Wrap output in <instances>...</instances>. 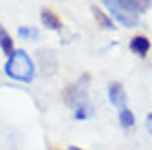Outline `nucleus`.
<instances>
[{
  "instance_id": "39448f33",
  "label": "nucleus",
  "mask_w": 152,
  "mask_h": 150,
  "mask_svg": "<svg viewBox=\"0 0 152 150\" xmlns=\"http://www.w3.org/2000/svg\"><path fill=\"white\" fill-rule=\"evenodd\" d=\"M108 100H110V104H113V106H117V108H126V102H128V97H126L124 84H119V82H113V84L108 86Z\"/></svg>"
},
{
  "instance_id": "423d86ee",
  "label": "nucleus",
  "mask_w": 152,
  "mask_h": 150,
  "mask_svg": "<svg viewBox=\"0 0 152 150\" xmlns=\"http://www.w3.org/2000/svg\"><path fill=\"white\" fill-rule=\"evenodd\" d=\"M40 20H42V24H44L46 29H51V31H60L62 27H64V22H62V18L57 15L55 11H51V9H42L40 11Z\"/></svg>"
},
{
  "instance_id": "7ed1b4c3",
  "label": "nucleus",
  "mask_w": 152,
  "mask_h": 150,
  "mask_svg": "<svg viewBox=\"0 0 152 150\" xmlns=\"http://www.w3.org/2000/svg\"><path fill=\"white\" fill-rule=\"evenodd\" d=\"M88 82H91V75L84 73L75 84L66 86L64 89V102L66 104L69 106H80V104H84V102H88V97H86V84Z\"/></svg>"
},
{
  "instance_id": "0eeeda50",
  "label": "nucleus",
  "mask_w": 152,
  "mask_h": 150,
  "mask_svg": "<svg viewBox=\"0 0 152 150\" xmlns=\"http://www.w3.org/2000/svg\"><path fill=\"white\" fill-rule=\"evenodd\" d=\"M0 49H2V53L7 55V58L15 51V46H13V38L9 35V31L4 29L2 24H0Z\"/></svg>"
},
{
  "instance_id": "1a4fd4ad",
  "label": "nucleus",
  "mask_w": 152,
  "mask_h": 150,
  "mask_svg": "<svg viewBox=\"0 0 152 150\" xmlns=\"http://www.w3.org/2000/svg\"><path fill=\"white\" fill-rule=\"evenodd\" d=\"M119 124H121L124 128H134V115H132V110H130L128 106L126 108H119Z\"/></svg>"
},
{
  "instance_id": "9b49d317",
  "label": "nucleus",
  "mask_w": 152,
  "mask_h": 150,
  "mask_svg": "<svg viewBox=\"0 0 152 150\" xmlns=\"http://www.w3.org/2000/svg\"><path fill=\"white\" fill-rule=\"evenodd\" d=\"M93 115V106L88 104V102H84V104H80V106H75V119H88V117Z\"/></svg>"
},
{
  "instance_id": "ddd939ff",
  "label": "nucleus",
  "mask_w": 152,
  "mask_h": 150,
  "mask_svg": "<svg viewBox=\"0 0 152 150\" xmlns=\"http://www.w3.org/2000/svg\"><path fill=\"white\" fill-rule=\"evenodd\" d=\"M145 126H148V132L152 135V113H150L148 117H145Z\"/></svg>"
},
{
  "instance_id": "f257e3e1",
  "label": "nucleus",
  "mask_w": 152,
  "mask_h": 150,
  "mask_svg": "<svg viewBox=\"0 0 152 150\" xmlns=\"http://www.w3.org/2000/svg\"><path fill=\"white\" fill-rule=\"evenodd\" d=\"M4 73L11 77V80H18V82H31V80L35 77V66H33V60H31V55H29L24 49L13 51V53L7 58Z\"/></svg>"
},
{
  "instance_id": "4468645a",
  "label": "nucleus",
  "mask_w": 152,
  "mask_h": 150,
  "mask_svg": "<svg viewBox=\"0 0 152 150\" xmlns=\"http://www.w3.org/2000/svg\"><path fill=\"white\" fill-rule=\"evenodd\" d=\"M69 150H84V148H77V146H71Z\"/></svg>"
},
{
  "instance_id": "20e7f679",
  "label": "nucleus",
  "mask_w": 152,
  "mask_h": 150,
  "mask_svg": "<svg viewBox=\"0 0 152 150\" xmlns=\"http://www.w3.org/2000/svg\"><path fill=\"white\" fill-rule=\"evenodd\" d=\"M130 51H132L134 55H139V58H145L148 55V51H150V38L148 35H143V33H139V35H132L130 38Z\"/></svg>"
},
{
  "instance_id": "f8f14e48",
  "label": "nucleus",
  "mask_w": 152,
  "mask_h": 150,
  "mask_svg": "<svg viewBox=\"0 0 152 150\" xmlns=\"http://www.w3.org/2000/svg\"><path fill=\"white\" fill-rule=\"evenodd\" d=\"M18 35L24 38V40H33V38H38V29H33V27H18Z\"/></svg>"
},
{
  "instance_id": "9d476101",
  "label": "nucleus",
  "mask_w": 152,
  "mask_h": 150,
  "mask_svg": "<svg viewBox=\"0 0 152 150\" xmlns=\"http://www.w3.org/2000/svg\"><path fill=\"white\" fill-rule=\"evenodd\" d=\"M124 2L128 4L134 13H143V11L150 9V0H124Z\"/></svg>"
},
{
  "instance_id": "6e6552de",
  "label": "nucleus",
  "mask_w": 152,
  "mask_h": 150,
  "mask_svg": "<svg viewBox=\"0 0 152 150\" xmlns=\"http://www.w3.org/2000/svg\"><path fill=\"white\" fill-rule=\"evenodd\" d=\"M91 11H93V15H95V20H97L99 27H104V29H115V22L110 20V15H106L99 7H93Z\"/></svg>"
},
{
  "instance_id": "f03ea898",
  "label": "nucleus",
  "mask_w": 152,
  "mask_h": 150,
  "mask_svg": "<svg viewBox=\"0 0 152 150\" xmlns=\"http://www.w3.org/2000/svg\"><path fill=\"white\" fill-rule=\"evenodd\" d=\"M102 2L119 24H124V27H137L139 24V13H134L124 0H102Z\"/></svg>"
}]
</instances>
